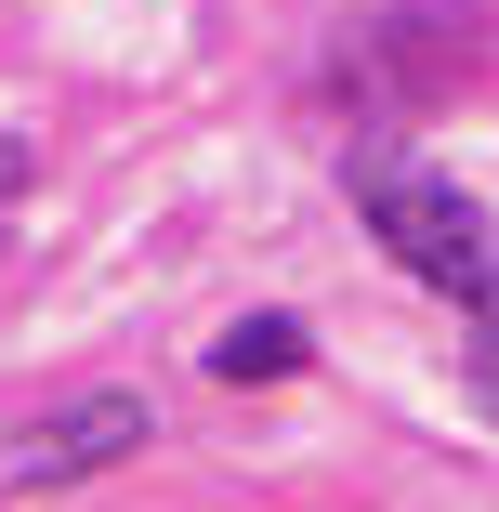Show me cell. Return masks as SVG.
<instances>
[{
	"instance_id": "3957f363",
	"label": "cell",
	"mask_w": 499,
	"mask_h": 512,
	"mask_svg": "<svg viewBox=\"0 0 499 512\" xmlns=\"http://www.w3.org/2000/svg\"><path fill=\"white\" fill-rule=\"evenodd\" d=\"M132 447H158V407L145 394H66V407H40V421L0 447V486L14 499H40V486H92V473H119Z\"/></svg>"
},
{
	"instance_id": "5b68a950",
	"label": "cell",
	"mask_w": 499,
	"mask_h": 512,
	"mask_svg": "<svg viewBox=\"0 0 499 512\" xmlns=\"http://www.w3.org/2000/svg\"><path fill=\"white\" fill-rule=\"evenodd\" d=\"M0 197H27V145L14 132H0Z\"/></svg>"
},
{
	"instance_id": "277c9868",
	"label": "cell",
	"mask_w": 499,
	"mask_h": 512,
	"mask_svg": "<svg viewBox=\"0 0 499 512\" xmlns=\"http://www.w3.org/2000/svg\"><path fill=\"white\" fill-rule=\"evenodd\" d=\"M303 355H316V342L289 329V316H237V329L211 342V381H289Z\"/></svg>"
},
{
	"instance_id": "6da1fadb",
	"label": "cell",
	"mask_w": 499,
	"mask_h": 512,
	"mask_svg": "<svg viewBox=\"0 0 499 512\" xmlns=\"http://www.w3.org/2000/svg\"><path fill=\"white\" fill-rule=\"evenodd\" d=\"M355 224L408 263L421 289H447L460 316L486 329V355H499V224L473 211V197L447 184V171H421V158H394V145H355Z\"/></svg>"
},
{
	"instance_id": "7a4b0ae2",
	"label": "cell",
	"mask_w": 499,
	"mask_h": 512,
	"mask_svg": "<svg viewBox=\"0 0 499 512\" xmlns=\"http://www.w3.org/2000/svg\"><path fill=\"white\" fill-rule=\"evenodd\" d=\"M486 66V14H460V0H408V14H355L342 53H329V92H355V106H434L447 79Z\"/></svg>"
}]
</instances>
